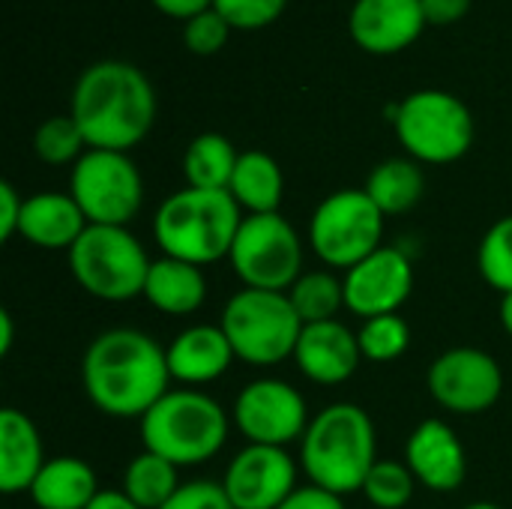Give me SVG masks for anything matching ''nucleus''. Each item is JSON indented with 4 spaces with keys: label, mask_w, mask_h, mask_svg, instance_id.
I'll return each instance as SVG.
<instances>
[{
    "label": "nucleus",
    "mask_w": 512,
    "mask_h": 509,
    "mask_svg": "<svg viewBox=\"0 0 512 509\" xmlns=\"http://www.w3.org/2000/svg\"><path fill=\"white\" fill-rule=\"evenodd\" d=\"M81 384L105 417L141 420L168 393V351L144 330L111 327L87 345Z\"/></svg>",
    "instance_id": "f257e3e1"
},
{
    "label": "nucleus",
    "mask_w": 512,
    "mask_h": 509,
    "mask_svg": "<svg viewBox=\"0 0 512 509\" xmlns=\"http://www.w3.org/2000/svg\"><path fill=\"white\" fill-rule=\"evenodd\" d=\"M69 114L90 150L129 153L153 129L156 93L135 63L99 60L78 75Z\"/></svg>",
    "instance_id": "f03ea898"
},
{
    "label": "nucleus",
    "mask_w": 512,
    "mask_h": 509,
    "mask_svg": "<svg viewBox=\"0 0 512 509\" xmlns=\"http://www.w3.org/2000/svg\"><path fill=\"white\" fill-rule=\"evenodd\" d=\"M375 462V423L354 402H333L321 408L300 441V468L309 483L342 498L363 492Z\"/></svg>",
    "instance_id": "7ed1b4c3"
},
{
    "label": "nucleus",
    "mask_w": 512,
    "mask_h": 509,
    "mask_svg": "<svg viewBox=\"0 0 512 509\" xmlns=\"http://www.w3.org/2000/svg\"><path fill=\"white\" fill-rule=\"evenodd\" d=\"M240 225L243 210L228 189L186 186L159 204L153 216V240L162 255L204 267L231 255Z\"/></svg>",
    "instance_id": "20e7f679"
},
{
    "label": "nucleus",
    "mask_w": 512,
    "mask_h": 509,
    "mask_svg": "<svg viewBox=\"0 0 512 509\" xmlns=\"http://www.w3.org/2000/svg\"><path fill=\"white\" fill-rule=\"evenodd\" d=\"M228 414L225 408L192 387L168 390L144 417L141 441L144 450L168 459L177 468L210 462L228 441Z\"/></svg>",
    "instance_id": "39448f33"
},
{
    "label": "nucleus",
    "mask_w": 512,
    "mask_h": 509,
    "mask_svg": "<svg viewBox=\"0 0 512 509\" xmlns=\"http://www.w3.org/2000/svg\"><path fill=\"white\" fill-rule=\"evenodd\" d=\"M387 117L414 162L450 165L474 144V114L447 90H417L402 102L387 105Z\"/></svg>",
    "instance_id": "423d86ee"
},
{
    "label": "nucleus",
    "mask_w": 512,
    "mask_h": 509,
    "mask_svg": "<svg viewBox=\"0 0 512 509\" xmlns=\"http://www.w3.org/2000/svg\"><path fill=\"white\" fill-rule=\"evenodd\" d=\"M219 327L225 330L237 360L270 369L294 357V348L303 333V321L291 306V297L282 291H237L225 309Z\"/></svg>",
    "instance_id": "0eeeda50"
},
{
    "label": "nucleus",
    "mask_w": 512,
    "mask_h": 509,
    "mask_svg": "<svg viewBox=\"0 0 512 509\" xmlns=\"http://www.w3.org/2000/svg\"><path fill=\"white\" fill-rule=\"evenodd\" d=\"M72 279L96 300L126 303L144 297L150 258L141 240L120 225H87L78 243L66 252Z\"/></svg>",
    "instance_id": "6e6552de"
},
{
    "label": "nucleus",
    "mask_w": 512,
    "mask_h": 509,
    "mask_svg": "<svg viewBox=\"0 0 512 509\" xmlns=\"http://www.w3.org/2000/svg\"><path fill=\"white\" fill-rule=\"evenodd\" d=\"M384 219L366 189L330 192L309 219V246L327 267L351 270L384 246Z\"/></svg>",
    "instance_id": "1a4fd4ad"
},
{
    "label": "nucleus",
    "mask_w": 512,
    "mask_h": 509,
    "mask_svg": "<svg viewBox=\"0 0 512 509\" xmlns=\"http://www.w3.org/2000/svg\"><path fill=\"white\" fill-rule=\"evenodd\" d=\"M228 264L243 288L288 294L303 276V240L282 213L243 216Z\"/></svg>",
    "instance_id": "9d476101"
},
{
    "label": "nucleus",
    "mask_w": 512,
    "mask_h": 509,
    "mask_svg": "<svg viewBox=\"0 0 512 509\" xmlns=\"http://www.w3.org/2000/svg\"><path fill=\"white\" fill-rule=\"evenodd\" d=\"M69 195L90 225L126 228L144 204V177L129 153L87 150L72 165Z\"/></svg>",
    "instance_id": "9b49d317"
},
{
    "label": "nucleus",
    "mask_w": 512,
    "mask_h": 509,
    "mask_svg": "<svg viewBox=\"0 0 512 509\" xmlns=\"http://www.w3.org/2000/svg\"><path fill=\"white\" fill-rule=\"evenodd\" d=\"M312 417L297 387L279 378H261L240 390L234 402V426L249 444L288 447L303 441Z\"/></svg>",
    "instance_id": "f8f14e48"
},
{
    "label": "nucleus",
    "mask_w": 512,
    "mask_h": 509,
    "mask_svg": "<svg viewBox=\"0 0 512 509\" xmlns=\"http://www.w3.org/2000/svg\"><path fill=\"white\" fill-rule=\"evenodd\" d=\"M426 384L441 408L459 417H474L498 405L504 393V372L498 360L480 348H450L435 357Z\"/></svg>",
    "instance_id": "ddd939ff"
},
{
    "label": "nucleus",
    "mask_w": 512,
    "mask_h": 509,
    "mask_svg": "<svg viewBox=\"0 0 512 509\" xmlns=\"http://www.w3.org/2000/svg\"><path fill=\"white\" fill-rule=\"evenodd\" d=\"M222 489L234 509H279L297 489V462L282 447L246 444L228 462Z\"/></svg>",
    "instance_id": "4468645a"
},
{
    "label": "nucleus",
    "mask_w": 512,
    "mask_h": 509,
    "mask_svg": "<svg viewBox=\"0 0 512 509\" xmlns=\"http://www.w3.org/2000/svg\"><path fill=\"white\" fill-rule=\"evenodd\" d=\"M345 309L366 318L396 315L414 291L411 258L399 246H381L345 270Z\"/></svg>",
    "instance_id": "2eb2a0df"
},
{
    "label": "nucleus",
    "mask_w": 512,
    "mask_h": 509,
    "mask_svg": "<svg viewBox=\"0 0 512 509\" xmlns=\"http://www.w3.org/2000/svg\"><path fill=\"white\" fill-rule=\"evenodd\" d=\"M405 465L429 492H456L465 483L468 459L459 435L444 420H423L405 444Z\"/></svg>",
    "instance_id": "dca6fc26"
},
{
    "label": "nucleus",
    "mask_w": 512,
    "mask_h": 509,
    "mask_svg": "<svg viewBox=\"0 0 512 509\" xmlns=\"http://www.w3.org/2000/svg\"><path fill=\"white\" fill-rule=\"evenodd\" d=\"M426 24L420 0H354L348 15L351 39L369 54H396L414 45Z\"/></svg>",
    "instance_id": "f3484780"
},
{
    "label": "nucleus",
    "mask_w": 512,
    "mask_h": 509,
    "mask_svg": "<svg viewBox=\"0 0 512 509\" xmlns=\"http://www.w3.org/2000/svg\"><path fill=\"white\" fill-rule=\"evenodd\" d=\"M363 351L357 342V333L336 321L321 324H303L300 342L294 348V363L312 384L336 387L345 384L360 369Z\"/></svg>",
    "instance_id": "a211bd4d"
},
{
    "label": "nucleus",
    "mask_w": 512,
    "mask_h": 509,
    "mask_svg": "<svg viewBox=\"0 0 512 509\" xmlns=\"http://www.w3.org/2000/svg\"><path fill=\"white\" fill-rule=\"evenodd\" d=\"M168 351V369L171 381L201 387L210 381H219L231 363L237 360L225 330L219 324H195L174 336Z\"/></svg>",
    "instance_id": "6ab92c4d"
},
{
    "label": "nucleus",
    "mask_w": 512,
    "mask_h": 509,
    "mask_svg": "<svg viewBox=\"0 0 512 509\" xmlns=\"http://www.w3.org/2000/svg\"><path fill=\"white\" fill-rule=\"evenodd\" d=\"M87 225L90 222L84 219V213L72 195L36 192V195L24 198L18 234L36 249H48V252L66 249L69 252L78 243V237L87 231Z\"/></svg>",
    "instance_id": "aec40b11"
},
{
    "label": "nucleus",
    "mask_w": 512,
    "mask_h": 509,
    "mask_svg": "<svg viewBox=\"0 0 512 509\" xmlns=\"http://www.w3.org/2000/svg\"><path fill=\"white\" fill-rule=\"evenodd\" d=\"M42 438L33 420L18 408L0 411V492L24 495L45 465Z\"/></svg>",
    "instance_id": "412c9836"
},
{
    "label": "nucleus",
    "mask_w": 512,
    "mask_h": 509,
    "mask_svg": "<svg viewBox=\"0 0 512 509\" xmlns=\"http://www.w3.org/2000/svg\"><path fill=\"white\" fill-rule=\"evenodd\" d=\"M144 300L153 309H159L162 315L186 318V315L198 312L204 306V300H207L204 270L189 264V261L162 255L159 261L150 264L147 285H144Z\"/></svg>",
    "instance_id": "4be33fe9"
},
{
    "label": "nucleus",
    "mask_w": 512,
    "mask_h": 509,
    "mask_svg": "<svg viewBox=\"0 0 512 509\" xmlns=\"http://www.w3.org/2000/svg\"><path fill=\"white\" fill-rule=\"evenodd\" d=\"M96 471L78 456L48 459L30 486V501L36 509H87L99 495Z\"/></svg>",
    "instance_id": "5701e85b"
},
{
    "label": "nucleus",
    "mask_w": 512,
    "mask_h": 509,
    "mask_svg": "<svg viewBox=\"0 0 512 509\" xmlns=\"http://www.w3.org/2000/svg\"><path fill=\"white\" fill-rule=\"evenodd\" d=\"M228 192L240 204V210H246V216L279 213L285 195V177L279 162L264 150L240 153Z\"/></svg>",
    "instance_id": "b1692460"
},
{
    "label": "nucleus",
    "mask_w": 512,
    "mask_h": 509,
    "mask_svg": "<svg viewBox=\"0 0 512 509\" xmlns=\"http://www.w3.org/2000/svg\"><path fill=\"white\" fill-rule=\"evenodd\" d=\"M363 189L384 216H402L420 204L426 192V177L414 159H384L372 168Z\"/></svg>",
    "instance_id": "393cba45"
},
{
    "label": "nucleus",
    "mask_w": 512,
    "mask_h": 509,
    "mask_svg": "<svg viewBox=\"0 0 512 509\" xmlns=\"http://www.w3.org/2000/svg\"><path fill=\"white\" fill-rule=\"evenodd\" d=\"M240 153L219 132H201L183 153V177L192 189H228Z\"/></svg>",
    "instance_id": "a878e982"
},
{
    "label": "nucleus",
    "mask_w": 512,
    "mask_h": 509,
    "mask_svg": "<svg viewBox=\"0 0 512 509\" xmlns=\"http://www.w3.org/2000/svg\"><path fill=\"white\" fill-rule=\"evenodd\" d=\"M183 483L177 480V465L144 450L123 471V495L141 509L165 507Z\"/></svg>",
    "instance_id": "bb28decb"
},
{
    "label": "nucleus",
    "mask_w": 512,
    "mask_h": 509,
    "mask_svg": "<svg viewBox=\"0 0 512 509\" xmlns=\"http://www.w3.org/2000/svg\"><path fill=\"white\" fill-rule=\"evenodd\" d=\"M288 297L303 324L336 321L345 306V282L330 270H309L291 285Z\"/></svg>",
    "instance_id": "cd10ccee"
},
{
    "label": "nucleus",
    "mask_w": 512,
    "mask_h": 509,
    "mask_svg": "<svg viewBox=\"0 0 512 509\" xmlns=\"http://www.w3.org/2000/svg\"><path fill=\"white\" fill-rule=\"evenodd\" d=\"M357 342L363 351V360L369 363H393L411 348V327L408 321L396 315H378L366 318L357 330Z\"/></svg>",
    "instance_id": "c85d7f7f"
},
{
    "label": "nucleus",
    "mask_w": 512,
    "mask_h": 509,
    "mask_svg": "<svg viewBox=\"0 0 512 509\" xmlns=\"http://www.w3.org/2000/svg\"><path fill=\"white\" fill-rule=\"evenodd\" d=\"M33 150L45 165H75L90 147L72 114H57L39 123L33 135Z\"/></svg>",
    "instance_id": "c756f323"
},
{
    "label": "nucleus",
    "mask_w": 512,
    "mask_h": 509,
    "mask_svg": "<svg viewBox=\"0 0 512 509\" xmlns=\"http://www.w3.org/2000/svg\"><path fill=\"white\" fill-rule=\"evenodd\" d=\"M414 489V474L396 459H378L363 483V495L375 509H405L414 498Z\"/></svg>",
    "instance_id": "7c9ffc66"
},
{
    "label": "nucleus",
    "mask_w": 512,
    "mask_h": 509,
    "mask_svg": "<svg viewBox=\"0 0 512 509\" xmlns=\"http://www.w3.org/2000/svg\"><path fill=\"white\" fill-rule=\"evenodd\" d=\"M477 267H480V276L486 279V285H492L495 291L501 294H510L512 291V216L498 219L483 243H480V252H477Z\"/></svg>",
    "instance_id": "2f4dec72"
},
{
    "label": "nucleus",
    "mask_w": 512,
    "mask_h": 509,
    "mask_svg": "<svg viewBox=\"0 0 512 509\" xmlns=\"http://www.w3.org/2000/svg\"><path fill=\"white\" fill-rule=\"evenodd\" d=\"M288 0H213V9L240 30H258L273 24L285 12Z\"/></svg>",
    "instance_id": "473e14b6"
},
{
    "label": "nucleus",
    "mask_w": 512,
    "mask_h": 509,
    "mask_svg": "<svg viewBox=\"0 0 512 509\" xmlns=\"http://www.w3.org/2000/svg\"><path fill=\"white\" fill-rule=\"evenodd\" d=\"M228 36H231V24L213 6L183 21V42L192 54H216L219 48H225Z\"/></svg>",
    "instance_id": "72a5a7b5"
},
{
    "label": "nucleus",
    "mask_w": 512,
    "mask_h": 509,
    "mask_svg": "<svg viewBox=\"0 0 512 509\" xmlns=\"http://www.w3.org/2000/svg\"><path fill=\"white\" fill-rule=\"evenodd\" d=\"M159 509H234V504L228 501L222 483H213V480H192V483H183L174 498Z\"/></svg>",
    "instance_id": "f704fd0d"
},
{
    "label": "nucleus",
    "mask_w": 512,
    "mask_h": 509,
    "mask_svg": "<svg viewBox=\"0 0 512 509\" xmlns=\"http://www.w3.org/2000/svg\"><path fill=\"white\" fill-rule=\"evenodd\" d=\"M21 213H24V198L9 180H3L0 183V240L3 243H9L18 234Z\"/></svg>",
    "instance_id": "c9c22d12"
},
{
    "label": "nucleus",
    "mask_w": 512,
    "mask_h": 509,
    "mask_svg": "<svg viewBox=\"0 0 512 509\" xmlns=\"http://www.w3.org/2000/svg\"><path fill=\"white\" fill-rule=\"evenodd\" d=\"M279 509H345V504H342V495L309 483V486H297L294 495Z\"/></svg>",
    "instance_id": "e433bc0d"
},
{
    "label": "nucleus",
    "mask_w": 512,
    "mask_h": 509,
    "mask_svg": "<svg viewBox=\"0 0 512 509\" xmlns=\"http://www.w3.org/2000/svg\"><path fill=\"white\" fill-rule=\"evenodd\" d=\"M429 24H456L468 15L471 0H420Z\"/></svg>",
    "instance_id": "4c0bfd02"
},
{
    "label": "nucleus",
    "mask_w": 512,
    "mask_h": 509,
    "mask_svg": "<svg viewBox=\"0 0 512 509\" xmlns=\"http://www.w3.org/2000/svg\"><path fill=\"white\" fill-rule=\"evenodd\" d=\"M159 12H165V15H171V18H180V21H189V18H195L198 12H204V9H210L213 6V0H150Z\"/></svg>",
    "instance_id": "58836bf2"
},
{
    "label": "nucleus",
    "mask_w": 512,
    "mask_h": 509,
    "mask_svg": "<svg viewBox=\"0 0 512 509\" xmlns=\"http://www.w3.org/2000/svg\"><path fill=\"white\" fill-rule=\"evenodd\" d=\"M87 509H141V507H138L135 501H129V498H126L123 492H117V489H102Z\"/></svg>",
    "instance_id": "ea45409f"
},
{
    "label": "nucleus",
    "mask_w": 512,
    "mask_h": 509,
    "mask_svg": "<svg viewBox=\"0 0 512 509\" xmlns=\"http://www.w3.org/2000/svg\"><path fill=\"white\" fill-rule=\"evenodd\" d=\"M12 342H15V327H12V315L3 309L0 312V357H6L12 351Z\"/></svg>",
    "instance_id": "a19ab883"
},
{
    "label": "nucleus",
    "mask_w": 512,
    "mask_h": 509,
    "mask_svg": "<svg viewBox=\"0 0 512 509\" xmlns=\"http://www.w3.org/2000/svg\"><path fill=\"white\" fill-rule=\"evenodd\" d=\"M501 324H504V330L512 336V291L501 297Z\"/></svg>",
    "instance_id": "79ce46f5"
},
{
    "label": "nucleus",
    "mask_w": 512,
    "mask_h": 509,
    "mask_svg": "<svg viewBox=\"0 0 512 509\" xmlns=\"http://www.w3.org/2000/svg\"><path fill=\"white\" fill-rule=\"evenodd\" d=\"M465 509H501L498 504H492V501H477V504H468Z\"/></svg>",
    "instance_id": "37998d69"
}]
</instances>
